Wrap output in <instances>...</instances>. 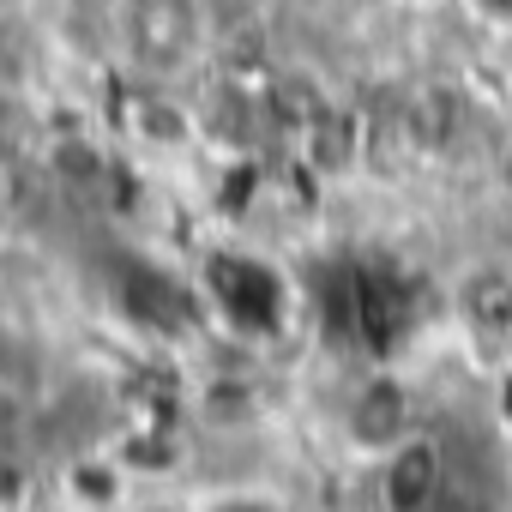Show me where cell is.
Listing matches in <instances>:
<instances>
[{"instance_id":"2","label":"cell","mask_w":512,"mask_h":512,"mask_svg":"<svg viewBox=\"0 0 512 512\" xmlns=\"http://www.w3.org/2000/svg\"><path fill=\"white\" fill-rule=\"evenodd\" d=\"M446 488V470H440V452L428 440H398L392 464H386V506L392 512H428Z\"/></svg>"},{"instance_id":"4","label":"cell","mask_w":512,"mask_h":512,"mask_svg":"<svg viewBox=\"0 0 512 512\" xmlns=\"http://www.w3.org/2000/svg\"><path fill=\"white\" fill-rule=\"evenodd\" d=\"M482 13H494V19H512V0H482Z\"/></svg>"},{"instance_id":"3","label":"cell","mask_w":512,"mask_h":512,"mask_svg":"<svg viewBox=\"0 0 512 512\" xmlns=\"http://www.w3.org/2000/svg\"><path fill=\"white\" fill-rule=\"evenodd\" d=\"M211 512H266L260 500H223V506H211Z\"/></svg>"},{"instance_id":"1","label":"cell","mask_w":512,"mask_h":512,"mask_svg":"<svg viewBox=\"0 0 512 512\" xmlns=\"http://www.w3.org/2000/svg\"><path fill=\"white\" fill-rule=\"evenodd\" d=\"M199 290H205V308L241 338H284L290 308H296L290 278L272 260H260V253H235V247H223V253L205 260Z\"/></svg>"}]
</instances>
